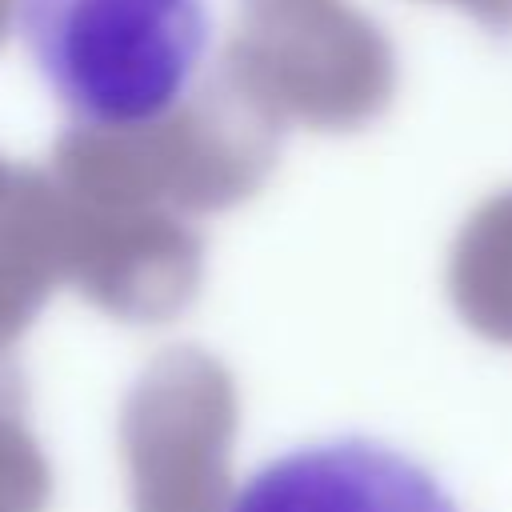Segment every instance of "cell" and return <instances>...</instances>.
Instances as JSON below:
<instances>
[{
	"label": "cell",
	"mask_w": 512,
	"mask_h": 512,
	"mask_svg": "<svg viewBox=\"0 0 512 512\" xmlns=\"http://www.w3.org/2000/svg\"><path fill=\"white\" fill-rule=\"evenodd\" d=\"M12 24L52 100L92 132L160 124L212 52L208 0H12Z\"/></svg>",
	"instance_id": "obj_1"
},
{
	"label": "cell",
	"mask_w": 512,
	"mask_h": 512,
	"mask_svg": "<svg viewBox=\"0 0 512 512\" xmlns=\"http://www.w3.org/2000/svg\"><path fill=\"white\" fill-rule=\"evenodd\" d=\"M460 8H468L484 28L508 32L512 28V0H456Z\"/></svg>",
	"instance_id": "obj_4"
},
{
	"label": "cell",
	"mask_w": 512,
	"mask_h": 512,
	"mask_svg": "<svg viewBox=\"0 0 512 512\" xmlns=\"http://www.w3.org/2000/svg\"><path fill=\"white\" fill-rule=\"evenodd\" d=\"M228 512H460L452 488L376 436H328L252 468Z\"/></svg>",
	"instance_id": "obj_2"
},
{
	"label": "cell",
	"mask_w": 512,
	"mask_h": 512,
	"mask_svg": "<svg viewBox=\"0 0 512 512\" xmlns=\"http://www.w3.org/2000/svg\"><path fill=\"white\" fill-rule=\"evenodd\" d=\"M456 304L488 336L512 340V188L488 196L452 248Z\"/></svg>",
	"instance_id": "obj_3"
}]
</instances>
